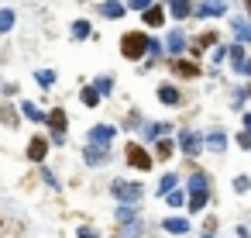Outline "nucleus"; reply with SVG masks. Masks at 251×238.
<instances>
[{
	"label": "nucleus",
	"instance_id": "f257e3e1",
	"mask_svg": "<svg viewBox=\"0 0 251 238\" xmlns=\"http://www.w3.org/2000/svg\"><path fill=\"white\" fill-rule=\"evenodd\" d=\"M206 200H210V179L203 173H193V179H189V210L200 214L206 207Z\"/></svg>",
	"mask_w": 251,
	"mask_h": 238
},
{
	"label": "nucleus",
	"instance_id": "f03ea898",
	"mask_svg": "<svg viewBox=\"0 0 251 238\" xmlns=\"http://www.w3.org/2000/svg\"><path fill=\"white\" fill-rule=\"evenodd\" d=\"M145 52H148V35H141V31H127V35L121 38V56H124V59L138 62Z\"/></svg>",
	"mask_w": 251,
	"mask_h": 238
},
{
	"label": "nucleus",
	"instance_id": "7ed1b4c3",
	"mask_svg": "<svg viewBox=\"0 0 251 238\" xmlns=\"http://www.w3.org/2000/svg\"><path fill=\"white\" fill-rule=\"evenodd\" d=\"M110 193H114V200H121V204L127 207V204H138L145 190H141V183H131V179H114Z\"/></svg>",
	"mask_w": 251,
	"mask_h": 238
},
{
	"label": "nucleus",
	"instance_id": "20e7f679",
	"mask_svg": "<svg viewBox=\"0 0 251 238\" xmlns=\"http://www.w3.org/2000/svg\"><path fill=\"white\" fill-rule=\"evenodd\" d=\"M117 138V128L114 124H97L86 131V145H97V149H110V142Z\"/></svg>",
	"mask_w": 251,
	"mask_h": 238
},
{
	"label": "nucleus",
	"instance_id": "39448f33",
	"mask_svg": "<svg viewBox=\"0 0 251 238\" xmlns=\"http://www.w3.org/2000/svg\"><path fill=\"white\" fill-rule=\"evenodd\" d=\"M124 159H127V166H131V169H141V173H145V169H151V155H148L138 142H127Z\"/></svg>",
	"mask_w": 251,
	"mask_h": 238
},
{
	"label": "nucleus",
	"instance_id": "423d86ee",
	"mask_svg": "<svg viewBox=\"0 0 251 238\" xmlns=\"http://www.w3.org/2000/svg\"><path fill=\"white\" fill-rule=\"evenodd\" d=\"M203 145H206V142H203V135H196V131H182V135H179V149H182L189 159H196V155L203 152Z\"/></svg>",
	"mask_w": 251,
	"mask_h": 238
},
{
	"label": "nucleus",
	"instance_id": "0eeeda50",
	"mask_svg": "<svg viewBox=\"0 0 251 238\" xmlns=\"http://www.w3.org/2000/svg\"><path fill=\"white\" fill-rule=\"evenodd\" d=\"M169 135H172V124H155V121H145L141 124V138L145 142H162Z\"/></svg>",
	"mask_w": 251,
	"mask_h": 238
},
{
	"label": "nucleus",
	"instance_id": "6e6552de",
	"mask_svg": "<svg viewBox=\"0 0 251 238\" xmlns=\"http://www.w3.org/2000/svg\"><path fill=\"white\" fill-rule=\"evenodd\" d=\"M49 124L55 128L52 142H55V145H62V142H66V111H62V107H55V111L49 114Z\"/></svg>",
	"mask_w": 251,
	"mask_h": 238
},
{
	"label": "nucleus",
	"instance_id": "1a4fd4ad",
	"mask_svg": "<svg viewBox=\"0 0 251 238\" xmlns=\"http://www.w3.org/2000/svg\"><path fill=\"white\" fill-rule=\"evenodd\" d=\"M193 11H196V18H220L227 11V4L224 0H203V4H196Z\"/></svg>",
	"mask_w": 251,
	"mask_h": 238
},
{
	"label": "nucleus",
	"instance_id": "9d476101",
	"mask_svg": "<svg viewBox=\"0 0 251 238\" xmlns=\"http://www.w3.org/2000/svg\"><path fill=\"white\" fill-rule=\"evenodd\" d=\"M165 52H169V56H182V52H186V35H182L179 28L169 31V38H165Z\"/></svg>",
	"mask_w": 251,
	"mask_h": 238
},
{
	"label": "nucleus",
	"instance_id": "9b49d317",
	"mask_svg": "<svg viewBox=\"0 0 251 238\" xmlns=\"http://www.w3.org/2000/svg\"><path fill=\"white\" fill-rule=\"evenodd\" d=\"M107 155H110V149H97V145H86V149H83L86 166H100V162H107Z\"/></svg>",
	"mask_w": 251,
	"mask_h": 238
},
{
	"label": "nucleus",
	"instance_id": "f8f14e48",
	"mask_svg": "<svg viewBox=\"0 0 251 238\" xmlns=\"http://www.w3.org/2000/svg\"><path fill=\"white\" fill-rule=\"evenodd\" d=\"M21 114H25L28 121H38V124H45V121H49V114H45L38 104H31V100H25V104H21Z\"/></svg>",
	"mask_w": 251,
	"mask_h": 238
},
{
	"label": "nucleus",
	"instance_id": "ddd939ff",
	"mask_svg": "<svg viewBox=\"0 0 251 238\" xmlns=\"http://www.w3.org/2000/svg\"><path fill=\"white\" fill-rule=\"evenodd\" d=\"M227 56H230V66H234L237 73H244V66H248V59H244V45H227Z\"/></svg>",
	"mask_w": 251,
	"mask_h": 238
},
{
	"label": "nucleus",
	"instance_id": "4468645a",
	"mask_svg": "<svg viewBox=\"0 0 251 238\" xmlns=\"http://www.w3.org/2000/svg\"><path fill=\"white\" fill-rule=\"evenodd\" d=\"M162 228L172 231V235H186V231H189V221H186V217H165Z\"/></svg>",
	"mask_w": 251,
	"mask_h": 238
},
{
	"label": "nucleus",
	"instance_id": "2eb2a0df",
	"mask_svg": "<svg viewBox=\"0 0 251 238\" xmlns=\"http://www.w3.org/2000/svg\"><path fill=\"white\" fill-rule=\"evenodd\" d=\"M169 11H172V18H189L193 14V4H189V0H169Z\"/></svg>",
	"mask_w": 251,
	"mask_h": 238
},
{
	"label": "nucleus",
	"instance_id": "dca6fc26",
	"mask_svg": "<svg viewBox=\"0 0 251 238\" xmlns=\"http://www.w3.org/2000/svg\"><path fill=\"white\" fill-rule=\"evenodd\" d=\"M206 149H210V152H224V149H227V135H224V131H210V135H206Z\"/></svg>",
	"mask_w": 251,
	"mask_h": 238
},
{
	"label": "nucleus",
	"instance_id": "f3484780",
	"mask_svg": "<svg viewBox=\"0 0 251 238\" xmlns=\"http://www.w3.org/2000/svg\"><path fill=\"white\" fill-rule=\"evenodd\" d=\"M45 152H49V142H45V138H31V145H28V155H31L35 162H42V159H45Z\"/></svg>",
	"mask_w": 251,
	"mask_h": 238
},
{
	"label": "nucleus",
	"instance_id": "a211bd4d",
	"mask_svg": "<svg viewBox=\"0 0 251 238\" xmlns=\"http://www.w3.org/2000/svg\"><path fill=\"white\" fill-rule=\"evenodd\" d=\"M127 11V4H117V0H107V4H100V14L103 18H121Z\"/></svg>",
	"mask_w": 251,
	"mask_h": 238
},
{
	"label": "nucleus",
	"instance_id": "6ab92c4d",
	"mask_svg": "<svg viewBox=\"0 0 251 238\" xmlns=\"http://www.w3.org/2000/svg\"><path fill=\"white\" fill-rule=\"evenodd\" d=\"M162 21H165V11H162V7H148V11H145V25H148V28H158Z\"/></svg>",
	"mask_w": 251,
	"mask_h": 238
},
{
	"label": "nucleus",
	"instance_id": "aec40b11",
	"mask_svg": "<svg viewBox=\"0 0 251 238\" xmlns=\"http://www.w3.org/2000/svg\"><path fill=\"white\" fill-rule=\"evenodd\" d=\"M158 100H162V104H179V90L169 87V83H162V87H158Z\"/></svg>",
	"mask_w": 251,
	"mask_h": 238
},
{
	"label": "nucleus",
	"instance_id": "412c9836",
	"mask_svg": "<svg viewBox=\"0 0 251 238\" xmlns=\"http://www.w3.org/2000/svg\"><path fill=\"white\" fill-rule=\"evenodd\" d=\"M79 100H83L86 107H97V100H100V93H97V87H83V90H79Z\"/></svg>",
	"mask_w": 251,
	"mask_h": 238
},
{
	"label": "nucleus",
	"instance_id": "4be33fe9",
	"mask_svg": "<svg viewBox=\"0 0 251 238\" xmlns=\"http://www.w3.org/2000/svg\"><path fill=\"white\" fill-rule=\"evenodd\" d=\"M176 183H179V176H176V173H165V176H162V183H158V190L169 197V193L176 190Z\"/></svg>",
	"mask_w": 251,
	"mask_h": 238
},
{
	"label": "nucleus",
	"instance_id": "5701e85b",
	"mask_svg": "<svg viewBox=\"0 0 251 238\" xmlns=\"http://www.w3.org/2000/svg\"><path fill=\"white\" fill-rule=\"evenodd\" d=\"M11 28H14V11H11V7H4V11H0V35L11 31Z\"/></svg>",
	"mask_w": 251,
	"mask_h": 238
},
{
	"label": "nucleus",
	"instance_id": "b1692460",
	"mask_svg": "<svg viewBox=\"0 0 251 238\" xmlns=\"http://www.w3.org/2000/svg\"><path fill=\"white\" fill-rule=\"evenodd\" d=\"M35 80H38V87H45V90H49V87L55 83V73H52V69H38V73H35Z\"/></svg>",
	"mask_w": 251,
	"mask_h": 238
},
{
	"label": "nucleus",
	"instance_id": "393cba45",
	"mask_svg": "<svg viewBox=\"0 0 251 238\" xmlns=\"http://www.w3.org/2000/svg\"><path fill=\"white\" fill-rule=\"evenodd\" d=\"M234 35H237V42H251V28L244 21H234Z\"/></svg>",
	"mask_w": 251,
	"mask_h": 238
},
{
	"label": "nucleus",
	"instance_id": "a878e982",
	"mask_svg": "<svg viewBox=\"0 0 251 238\" xmlns=\"http://www.w3.org/2000/svg\"><path fill=\"white\" fill-rule=\"evenodd\" d=\"M73 38H90V21H76L73 25Z\"/></svg>",
	"mask_w": 251,
	"mask_h": 238
},
{
	"label": "nucleus",
	"instance_id": "bb28decb",
	"mask_svg": "<svg viewBox=\"0 0 251 238\" xmlns=\"http://www.w3.org/2000/svg\"><path fill=\"white\" fill-rule=\"evenodd\" d=\"M176 73L179 76H196L200 69H196V62H176Z\"/></svg>",
	"mask_w": 251,
	"mask_h": 238
},
{
	"label": "nucleus",
	"instance_id": "cd10ccee",
	"mask_svg": "<svg viewBox=\"0 0 251 238\" xmlns=\"http://www.w3.org/2000/svg\"><path fill=\"white\" fill-rule=\"evenodd\" d=\"M110 90H114V80L110 76H100L97 80V93H110Z\"/></svg>",
	"mask_w": 251,
	"mask_h": 238
},
{
	"label": "nucleus",
	"instance_id": "c85d7f7f",
	"mask_svg": "<svg viewBox=\"0 0 251 238\" xmlns=\"http://www.w3.org/2000/svg\"><path fill=\"white\" fill-rule=\"evenodd\" d=\"M234 190H237V193H248V190H251V179H248V176H234Z\"/></svg>",
	"mask_w": 251,
	"mask_h": 238
},
{
	"label": "nucleus",
	"instance_id": "c756f323",
	"mask_svg": "<svg viewBox=\"0 0 251 238\" xmlns=\"http://www.w3.org/2000/svg\"><path fill=\"white\" fill-rule=\"evenodd\" d=\"M217 235V217H206L203 221V238H213Z\"/></svg>",
	"mask_w": 251,
	"mask_h": 238
},
{
	"label": "nucleus",
	"instance_id": "7c9ffc66",
	"mask_svg": "<svg viewBox=\"0 0 251 238\" xmlns=\"http://www.w3.org/2000/svg\"><path fill=\"white\" fill-rule=\"evenodd\" d=\"M151 0H127V11H148Z\"/></svg>",
	"mask_w": 251,
	"mask_h": 238
},
{
	"label": "nucleus",
	"instance_id": "2f4dec72",
	"mask_svg": "<svg viewBox=\"0 0 251 238\" xmlns=\"http://www.w3.org/2000/svg\"><path fill=\"white\" fill-rule=\"evenodd\" d=\"M158 155H162V159H169V155H172V142H169V138H162V142H158Z\"/></svg>",
	"mask_w": 251,
	"mask_h": 238
},
{
	"label": "nucleus",
	"instance_id": "473e14b6",
	"mask_svg": "<svg viewBox=\"0 0 251 238\" xmlns=\"http://www.w3.org/2000/svg\"><path fill=\"white\" fill-rule=\"evenodd\" d=\"M158 56H162V45H158V42H151V38H148V59H158Z\"/></svg>",
	"mask_w": 251,
	"mask_h": 238
},
{
	"label": "nucleus",
	"instance_id": "72a5a7b5",
	"mask_svg": "<svg viewBox=\"0 0 251 238\" xmlns=\"http://www.w3.org/2000/svg\"><path fill=\"white\" fill-rule=\"evenodd\" d=\"M169 204H172V207H179V204H186V197H182V190H172V193H169Z\"/></svg>",
	"mask_w": 251,
	"mask_h": 238
},
{
	"label": "nucleus",
	"instance_id": "f704fd0d",
	"mask_svg": "<svg viewBox=\"0 0 251 238\" xmlns=\"http://www.w3.org/2000/svg\"><path fill=\"white\" fill-rule=\"evenodd\" d=\"M237 142H241V149H251V135H248V131H241Z\"/></svg>",
	"mask_w": 251,
	"mask_h": 238
},
{
	"label": "nucleus",
	"instance_id": "c9c22d12",
	"mask_svg": "<svg viewBox=\"0 0 251 238\" xmlns=\"http://www.w3.org/2000/svg\"><path fill=\"white\" fill-rule=\"evenodd\" d=\"M76 238H97V231H93V228H79Z\"/></svg>",
	"mask_w": 251,
	"mask_h": 238
},
{
	"label": "nucleus",
	"instance_id": "e433bc0d",
	"mask_svg": "<svg viewBox=\"0 0 251 238\" xmlns=\"http://www.w3.org/2000/svg\"><path fill=\"white\" fill-rule=\"evenodd\" d=\"M244 131L251 135V114H244Z\"/></svg>",
	"mask_w": 251,
	"mask_h": 238
},
{
	"label": "nucleus",
	"instance_id": "4c0bfd02",
	"mask_svg": "<svg viewBox=\"0 0 251 238\" xmlns=\"http://www.w3.org/2000/svg\"><path fill=\"white\" fill-rule=\"evenodd\" d=\"M244 7H248V14H251V0H244Z\"/></svg>",
	"mask_w": 251,
	"mask_h": 238
},
{
	"label": "nucleus",
	"instance_id": "58836bf2",
	"mask_svg": "<svg viewBox=\"0 0 251 238\" xmlns=\"http://www.w3.org/2000/svg\"><path fill=\"white\" fill-rule=\"evenodd\" d=\"M244 73H248V76H251V62H248V66H244Z\"/></svg>",
	"mask_w": 251,
	"mask_h": 238
},
{
	"label": "nucleus",
	"instance_id": "ea45409f",
	"mask_svg": "<svg viewBox=\"0 0 251 238\" xmlns=\"http://www.w3.org/2000/svg\"><path fill=\"white\" fill-rule=\"evenodd\" d=\"M248 90H251V87H248Z\"/></svg>",
	"mask_w": 251,
	"mask_h": 238
}]
</instances>
